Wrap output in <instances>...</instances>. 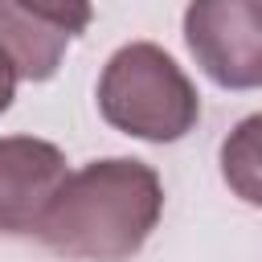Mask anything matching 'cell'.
Wrapping results in <instances>:
<instances>
[{
    "instance_id": "cell-1",
    "label": "cell",
    "mask_w": 262,
    "mask_h": 262,
    "mask_svg": "<svg viewBox=\"0 0 262 262\" xmlns=\"http://www.w3.org/2000/svg\"><path fill=\"white\" fill-rule=\"evenodd\" d=\"M160 213V172L131 156H106L70 172L37 237L74 262H127L147 246Z\"/></svg>"
},
{
    "instance_id": "cell-2",
    "label": "cell",
    "mask_w": 262,
    "mask_h": 262,
    "mask_svg": "<svg viewBox=\"0 0 262 262\" xmlns=\"http://www.w3.org/2000/svg\"><path fill=\"white\" fill-rule=\"evenodd\" d=\"M98 115L143 143H176L201 119V94L192 78L156 41H131L115 49L98 74Z\"/></svg>"
},
{
    "instance_id": "cell-3",
    "label": "cell",
    "mask_w": 262,
    "mask_h": 262,
    "mask_svg": "<svg viewBox=\"0 0 262 262\" xmlns=\"http://www.w3.org/2000/svg\"><path fill=\"white\" fill-rule=\"evenodd\" d=\"M184 41L225 90H262V0H188Z\"/></svg>"
},
{
    "instance_id": "cell-4",
    "label": "cell",
    "mask_w": 262,
    "mask_h": 262,
    "mask_svg": "<svg viewBox=\"0 0 262 262\" xmlns=\"http://www.w3.org/2000/svg\"><path fill=\"white\" fill-rule=\"evenodd\" d=\"M66 151L37 135H0V233L37 237L66 188Z\"/></svg>"
},
{
    "instance_id": "cell-5",
    "label": "cell",
    "mask_w": 262,
    "mask_h": 262,
    "mask_svg": "<svg viewBox=\"0 0 262 262\" xmlns=\"http://www.w3.org/2000/svg\"><path fill=\"white\" fill-rule=\"evenodd\" d=\"M70 33L45 25L16 0H0V53L16 70L20 82H49L70 49Z\"/></svg>"
},
{
    "instance_id": "cell-6",
    "label": "cell",
    "mask_w": 262,
    "mask_h": 262,
    "mask_svg": "<svg viewBox=\"0 0 262 262\" xmlns=\"http://www.w3.org/2000/svg\"><path fill=\"white\" fill-rule=\"evenodd\" d=\"M221 180L237 201L262 209V111L246 115L221 139Z\"/></svg>"
},
{
    "instance_id": "cell-7",
    "label": "cell",
    "mask_w": 262,
    "mask_h": 262,
    "mask_svg": "<svg viewBox=\"0 0 262 262\" xmlns=\"http://www.w3.org/2000/svg\"><path fill=\"white\" fill-rule=\"evenodd\" d=\"M16 4H20V8H29L33 16H41L45 25H53V29L70 33V37L86 33V29H90V16H94L90 0H16Z\"/></svg>"
},
{
    "instance_id": "cell-8",
    "label": "cell",
    "mask_w": 262,
    "mask_h": 262,
    "mask_svg": "<svg viewBox=\"0 0 262 262\" xmlns=\"http://www.w3.org/2000/svg\"><path fill=\"white\" fill-rule=\"evenodd\" d=\"M16 82H20V78H16V70H12V66H8V57L0 53V115H4L8 106H12V94H16Z\"/></svg>"
}]
</instances>
